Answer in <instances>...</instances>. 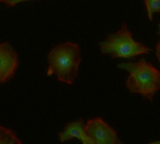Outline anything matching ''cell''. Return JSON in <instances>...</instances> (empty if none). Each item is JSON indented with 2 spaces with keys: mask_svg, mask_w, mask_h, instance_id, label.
Masks as SVG:
<instances>
[{
  "mask_svg": "<svg viewBox=\"0 0 160 144\" xmlns=\"http://www.w3.org/2000/svg\"><path fill=\"white\" fill-rule=\"evenodd\" d=\"M82 61L80 46L68 41L52 48L48 53L47 75H55L57 80L72 84L79 72Z\"/></svg>",
  "mask_w": 160,
  "mask_h": 144,
  "instance_id": "obj_2",
  "label": "cell"
},
{
  "mask_svg": "<svg viewBox=\"0 0 160 144\" xmlns=\"http://www.w3.org/2000/svg\"><path fill=\"white\" fill-rule=\"evenodd\" d=\"M58 138L62 143L72 139H78L82 143L96 144L87 134L85 130V124L82 118H80L74 122L68 123L64 129L58 134Z\"/></svg>",
  "mask_w": 160,
  "mask_h": 144,
  "instance_id": "obj_6",
  "label": "cell"
},
{
  "mask_svg": "<svg viewBox=\"0 0 160 144\" xmlns=\"http://www.w3.org/2000/svg\"><path fill=\"white\" fill-rule=\"evenodd\" d=\"M117 67L129 73L126 80L129 92L139 94L153 103L155 95L160 90V70L143 57L137 62L120 63Z\"/></svg>",
  "mask_w": 160,
  "mask_h": 144,
  "instance_id": "obj_1",
  "label": "cell"
},
{
  "mask_svg": "<svg viewBox=\"0 0 160 144\" xmlns=\"http://www.w3.org/2000/svg\"><path fill=\"white\" fill-rule=\"evenodd\" d=\"M155 52H156V55L158 57V60L159 62V67H160V41L157 44L156 46V50H155Z\"/></svg>",
  "mask_w": 160,
  "mask_h": 144,
  "instance_id": "obj_10",
  "label": "cell"
},
{
  "mask_svg": "<svg viewBox=\"0 0 160 144\" xmlns=\"http://www.w3.org/2000/svg\"><path fill=\"white\" fill-rule=\"evenodd\" d=\"M0 144H22L12 129L0 126Z\"/></svg>",
  "mask_w": 160,
  "mask_h": 144,
  "instance_id": "obj_7",
  "label": "cell"
},
{
  "mask_svg": "<svg viewBox=\"0 0 160 144\" xmlns=\"http://www.w3.org/2000/svg\"><path fill=\"white\" fill-rule=\"evenodd\" d=\"M102 54H109L112 58H126L133 60L139 55L150 54L151 48L136 41L132 33L128 30L127 23L124 22L121 29L115 33L109 34L107 38L99 42Z\"/></svg>",
  "mask_w": 160,
  "mask_h": 144,
  "instance_id": "obj_3",
  "label": "cell"
},
{
  "mask_svg": "<svg viewBox=\"0 0 160 144\" xmlns=\"http://www.w3.org/2000/svg\"><path fill=\"white\" fill-rule=\"evenodd\" d=\"M158 35L160 36V23H158Z\"/></svg>",
  "mask_w": 160,
  "mask_h": 144,
  "instance_id": "obj_12",
  "label": "cell"
},
{
  "mask_svg": "<svg viewBox=\"0 0 160 144\" xmlns=\"http://www.w3.org/2000/svg\"><path fill=\"white\" fill-rule=\"evenodd\" d=\"M82 144H85V143H82Z\"/></svg>",
  "mask_w": 160,
  "mask_h": 144,
  "instance_id": "obj_13",
  "label": "cell"
},
{
  "mask_svg": "<svg viewBox=\"0 0 160 144\" xmlns=\"http://www.w3.org/2000/svg\"><path fill=\"white\" fill-rule=\"evenodd\" d=\"M149 21H152L155 13H160V0H143Z\"/></svg>",
  "mask_w": 160,
  "mask_h": 144,
  "instance_id": "obj_8",
  "label": "cell"
},
{
  "mask_svg": "<svg viewBox=\"0 0 160 144\" xmlns=\"http://www.w3.org/2000/svg\"><path fill=\"white\" fill-rule=\"evenodd\" d=\"M85 130L96 144H125L116 130L100 117L89 119L85 124Z\"/></svg>",
  "mask_w": 160,
  "mask_h": 144,
  "instance_id": "obj_4",
  "label": "cell"
},
{
  "mask_svg": "<svg viewBox=\"0 0 160 144\" xmlns=\"http://www.w3.org/2000/svg\"><path fill=\"white\" fill-rule=\"evenodd\" d=\"M27 1H32V0H0V3H3L6 5V7H14L18 5L19 3L22 2H27Z\"/></svg>",
  "mask_w": 160,
  "mask_h": 144,
  "instance_id": "obj_9",
  "label": "cell"
},
{
  "mask_svg": "<svg viewBox=\"0 0 160 144\" xmlns=\"http://www.w3.org/2000/svg\"><path fill=\"white\" fill-rule=\"evenodd\" d=\"M148 144H160V141H156V142H149Z\"/></svg>",
  "mask_w": 160,
  "mask_h": 144,
  "instance_id": "obj_11",
  "label": "cell"
},
{
  "mask_svg": "<svg viewBox=\"0 0 160 144\" xmlns=\"http://www.w3.org/2000/svg\"><path fill=\"white\" fill-rule=\"evenodd\" d=\"M19 54L8 41L0 42V84L8 82L19 67Z\"/></svg>",
  "mask_w": 160,
  "mask_h": 144,
  "instance_id": "obj_5",
  "label": "cell"
}]
</instances>
